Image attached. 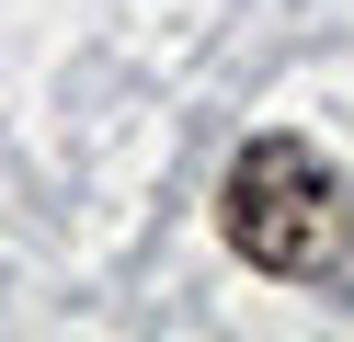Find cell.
I'll use <instances>...</instances> for the list:
<instances>
[{
	"instance_id": "6da1fadb",
	"label": "cell",
	"mask_w": 354,
	"mask_h": 342,
	"mask_svg": "<svg viewBox=\"0 0 354 342\" xmlns=\"http://www.w3.org/2000/svg\"><path fill=\"white\" fill-rule=\"evenodd\" d=\"M217 228H229V251L252 274L308 285V274H331V251H343V171H331L308 137H252V149L229 160Z\"/></svg>"
}]
</instances>
